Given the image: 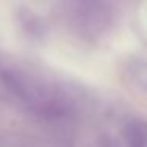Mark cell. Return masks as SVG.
I'll return each mask as SVG.
<instances>
[{"label": "cell", "mask_w": 147, "mask_h": 147, "mask_svg": "<svg viewBox=\"0 0 147 147\" xmlns=\"http://www.w3.org/2000/svg\"><path fill=\"white\" fill-rule=\"evenodd\" d=\"M125 139H127L128 147H147V122H130L125 128Z\"/></svg>", "instance_id": "obj_1"}, {"label": "cell", "mask_w": 147, "mask_h": 147, "mask_svg": "<svg viewBox=\"0 0 147 147\" xmlns=\"http://www.w3.org/2000/svg\"><path fill=\"white\" fill-rule=\"evenodd\" d=\"M133 74H134V79L139 82V86L144 87V89H147V63L142 62V63L136 65Z\"/></svg>", "instance_id": "obj_2"}]
</instances>
